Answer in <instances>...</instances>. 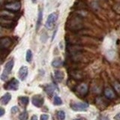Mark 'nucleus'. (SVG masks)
<instances>
[{"instance_id": "1", "label": "nucleus", "mask_w": 120, "mask_h": 120, "mask_svg": "<svg viewBox=\"0 0 120 120\" xmlns=\"http://www.w3.org/2000/svg\"><path fill=\"white\" fill-rule=\"evenodd\" d=\"M58 19V14L56 13H52L48 16L47 21L45 22V27L48 29H52L53 28L54 24Z\"/></svg>"}, {"instance_id": "2", "label": "nucleus", "mask_w": 120, "mask_h": 120, "mask_svg": "<svg viewBox=\"0 0 120 120\" xmlns=\"http://www.w3.org/2000/svg\"><path fill=\"white\" fill-rule=\"evenodd\" d=\"M21 7L20 2H11L8 3H6L4 5V8L6 11H11V12H17L20 10Z\"/></svg>"}, {"instance_id": "3", "label": "nucleus", "mask_w": 120, "mask_h": 120, "mask_svg": "<svg viewBox=\"0 0 120 120\" xmlns=\"http://www.w3.org/2000/svg\"><path fill=\"white\" fill-rule=\"evenodd\" d=\"M14 67V61L13 60H10V61L8 62L5 65V68H4V71H3V73L2 74V80H7L8 77V75L10 74L11 70H12Z\"/></svg>"}, {"instance_id": "4", "label": "nucleus", "mask_w": 120, "mask_h": 120, "mask_svg": "<svg viewBox=\"0 0 120 120\" xmlns=\"http://www.w3.org/2000/svg\"><path fill=\"white\" fill-rule=\"evenodd\" d=\"M71 107L74 111H84L89 107V104L87 103H71Z\"/></svg>"}, {"instance_id": "5", "label": "nucleus", "mask_w": 120, "mask_h": 120, "mask_svg": "<svg viewBox=\"0 0 120 120\" xmlns=\"http://www.w3.org/2000/svg\"><path fill=\"white\" fill-rule=\"evenodd\" d=\"M18 87H19V81L16 80L15 78L11 79L5 86V89L7 90H17L18 89Z\"/></svg>"}, {"instance_id": "6", "label": "nucleus", "mask_w": 120, "mask_h": 120, "mask_svg": "<svg viewBox=\"0 0 120 120\" xmlns=\"http://www.w3.org/2000/svg\"><path fill=\"white\" fill-rule=\"evenodd\" d=\"M44 98L40 95H37L32 97V103L33 104V105L36 107H41L43 106L44 104Z\"/></svg>"}, {"instance_id": "7", "label": "nucleus", "mask_w": 120, "mask_h": 120, "mask_svg": "<svg viewBox=\"0 0 120 120\" xmlns=\"http://www.w3.org/2000/svg\"><path fill=\"white\" fill-rule=\"evenodd\" d=\"M11 39L8 37H5V38H2L1 40H0V48H1V50H6L8 47H9L11 46Z\"/></svg>"}, {"instance_id": "8", "label": "nucleus", "mask_w": 120, "mask_h": 120, "mask_svg": "<svg viewBox=\"0 0 120 120\" xmlns=\"http://www.w3.org/2000/svg\"><path fill=\"white\" fill-rule=\"evenodd\" d=\"M27 75H28V68L26 66H22L18 72L19 78L21 80H24L26 78V77H27Z\"/></svg>"}, {"instance_id": "9", "label": "nucleus", "mask_w": 120, "mask_h": 120, "mask_svg": "<svg viewBox=\"0 0 120 120\" xmlns=\"http://www.w3.org/2000/svg\"><path fill=\"white\" fill-rule=\"evenodd\" d=\"M0 23H1V26H2V27L10 28L12 26L13 21L11 19H7V18L1 17V19H0Z\"/></svg>"}, {"instance_id": "10", "label": "nucleus", "mask_w": 120, "mask_h": 120, "mask_svg": "<svg viewBox=\"0 0 120 120\" xmlns=\"http://www.w3.org/2000/svg\"><path fill=\"white\" fill-rule=\"evenodd\" d=\"M77 92L82 95H86L88 92V86L85 83H82L77 86Z\"/></svg>"}, {"instance_id": "11", "label": "nucleus", "mask_w": 120, "mask_h": 120, "mask_svg": "<svg viewBox=\"0 0 120 120\" xmlns=\"http://www.w3.org/2000/svg\"><path fill=\"white\" fill-rule=\"evenodd\" d=\"M104 95L109 99H113L116 98V93L111 88H107L104 90Z\"/></svg>"}, {"instance_id": "12", "label": "nucleus", "mask_w": 120, "mask_h": 120, "mask_svg": "<svg viewBox=\"0 0 120 120\" xmlns=\"http://www.w3.org/2000/svg\"><path fill=\"white\" fill-rule=\"evenodd\" d=\"M11 98V95L10 93L5 94L1 98V104L2 105H6L10 101Z\"/></svg>"}, {"instance_id": "13", "label": "nucleus", "mask_w": 120, "mask_h": 120, "mask_svg": "<svg viewBox=\"0 0 120 120\" xmlns=\"http://www.w3.org/2000/svg\"><path fill=\"white\" fill-rule=\"evenodd\" d=\"M54 75H55L56 80L58 82H62V80L64 79V74L61 71H56L54 73Z\"/></svg>"}, {"instance_id": "14", "label": "nucleus", "mask_w": 120, "mask_h": 120, "mask_svg": "<svg viewBox=\"0 0 120 120\" xmlns=\"http://www.w3.org/2000/svg\"><path fill=\"white\" fill-rule=\"evenodd\" d=\"M29 99L28 97H20L19 98V102L22 105V106L26 107L29 104Z\"/></svg>"}, {"instance_id": "15", "label": "nucleus", "mask_w": 120, "mask_h": 120, "mask_svg": "<svg viewBox=\"0 0 120 120\" xmlns=\"http://www.w3.org/2000/svg\"><path fill=\"white\" fill-rule=\"evenodd\" d=\"M56 89V86L53 84H50V85H47L46 87H45V91L47 94L49 95H51V94L55 91Z\"/></svg>"}, {"instance_id": "16", "label": "nucleus", "mask_w": 120, "mask_h": 120, "mask_svg": "<svg viewBox=\"0 0 120 120\" xmlns=\"http://www.w3.org/2000/svg\"><path fill=\"white\" fill-rule=\"evenodd\" d=\"M62 65V61L61 59L59 58H56L52 62V65L54 68H59Z\"/></svg>"}, {"instance_id": "17", "label": "nucleus", "mask_w": 120, "mask_h": 120, "mask_svg": "<svg viewBox=\"0 0 120 120\" xmlns=\"http://www.w3.org/2000/svg\"><path fill=\"white\" fill-rule=\"evenodd\" d=\"M42 18H43V12H42V11H40L38 14V21H37V26H36L37 30H38V29L40 28V26L41 25Z\"/></svg>"}, {"instance_id": "18", "label": "nucleus", "mask_w": 120, "mask_h": 120, "mask_svg": "<svg viewBox=\"0 0 120 120\" xmlns=\"http://www.w3.org/2000/svg\"><path fill=\"white\" fill-rule=\"evenodd\" d=\"M56 115H57V117L59 120H64L65 118V113L64 111H62V110L58 111Z\"/></svg>"}, {"instance_id": "19", "label": "nucleus", "mask_w": 120, "mask_h": 120, "mask_svg": "<svg viewBox=\"0 0 120 120\" xmlns=\"http://www.w3.org/2000/svg\"><path fill=\"white\" fill-rule=\"evenodd\" d=\"M32 59V52L29 50L26 52V61L28 62H30Z\"/></svg>"}, {"instance_id": "20", "label": "nucleus", "mask_w": 120, "mask_h": 120, "mask_svg": "<svg viewBox=\"0 0 120 120\" xmlns=\"http://www.w3.org/2000/svg\"><path fill=\"white\" fill-rule=\"evenodd\" d=\"M19 119H20V120H27V119H28V112L26 111L22 112V113L20 115V116H19Z\"/></svg>"}, {"instance_id": "21", "label": "nucleus", "mask_w": 120, "mask_h": 120, "mask_svg": "<svg viewBox=\"0 0 120 120\" xmlns=\"http://www.w3.org/2000/svg\"><path fill=\"white\" fill-rule=\"evenodd\" d=\"M62 104V101L61 99V98L59 96H55L54 97V104L55 105H61Z\"/></svg>"}, {"instance_id": "22", "label": "nucleus", "mask_w": 120, "mask_h": 120, "mask_svg": "<svg viewBox=\"0 0 120 120\" xmlns=\"http://www.w3.org/2000/svg\"><path fill=\"white\" fill-rule=\"evenodd\" d=\"M41 120H49V116L47 114H43L41 116Z\"/></svg>"}, {"instance_id": "23", "label": "nucleus", "mask_w": 120, "mask_h": 120, "mask_svg": "<svg viewBox=\"0 0 120 120\" xmlns=\"http://www.w3.org/2000/svg\"><path fill=\"white\" fill-rule=\"evenodd\" d=\"M114 87H115V89H116V91H117V92H120V84L119 83H116L115 84L114 86Z\"/></svg>"}, {"instance_id": "24", "label": "nucleus", "mask_w": 120, "mask_h": 120, "mask_svg": "<svg viewBox=\"0 0 120 120\" xmlns=\"http://www.w3.org/2000/svg\"><path fill=\"white\" fill-rule=\"evenodd\" d=\"M18 111V108H17V107H13L12 108H11V112L12 113H16V112Z\"/></svg>"}, {"instance_id": "25", "label": "nucleus", "mask_w": 120, "mask_h": 120, "mask_svg": "<svg viewBox=\"0 0 120 120\" xmlns=\"http://www.w3.org/2000/svg\"><path fill=\"white\" fill-rule=\"evenodd\" d=\"M114 119H115L116 120H120V112H119V113H118V114H116V115L115 116Z\"/></svg>"}, {"instance_id": "26", "label": "nucleus", "mask_w": 120, "mask_h": 120, "mask_svg": "<svg viewBox=\"0 0 120 120\" xmlns=\"http://www.w3.org/2000/svg\"><path fill=\"white\" fill-rule=\"evenodd\" d=\"M98 120H109V119L107 117H106V116H101V117L99 118Z\"/></svg>"}, {"instance_id": "27", "label": "nucleus", "mask_w": 120, "mask_h": 120, "mask_svg": "<svg viewBox=\"0 0 120 120\" xmlns=\"http://www.w3.org/2000/svg\"><path fill=\"white\" fill-rule=\"evenodd\" d=\"M31 120H38V116L36 115H33L31 118Z\"/></svg>"}, {"instance_id": "28", "label": "nucleus", "mask_w": 120, "mask_h": 120, "mask_svg": "<svg viewBox=\"0 0 120 120\" xmlns=\"http://www.w3.org/2000/svg\"><path fill=\"white\" fill-rule=\"evenodd\" d=\"M0 111H1V113H0V116H2L4 115V112H5V110H4L3 108H0Z\"/></svg>"}, {"instance_id": "29", "label": "nucleus", "mask_w": 120, "mask_h": 120, "mask_svg": "<svg viewBox=\"0 0 120 120\" xmlns=\"http://www.w3.org/2000/svg\"><path fill=\"white\" fill-rule=\"evenodd\" d=\"M74 120H82V119H74Z\"/></svg>"}]
</instances>
